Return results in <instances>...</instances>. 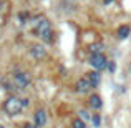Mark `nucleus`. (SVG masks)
I'll return each instance as SVG.
<instances>
[{
  "mask_svg": "<svg viewBox=\"0 0 131 128\" xmlns=\"http://www.w3.org/2000/svg\"><path fill=\"white\" fill-rule=\"evenodd\" d=\"M35 33L43 40V42L50 43L53 42V30H51V23L47 17H38L35 18Z\"/></svg>",
  "mask_w": 131,
  "mask_h": 128,
  "instance_id": "nucleus-1",
  "label": "nucleus"
},
{
  "mask_svg": "<svg viewBox=\"0 0 131 128\" xmlns=\"http://www.w3.org/2000/svg\"><path fill=\"white\" fill-rule=\"evenodd\" d=\"M23 108H25V106H23V98H18V96H15V95L8 96V98L3 102V110H5V113L10 115V116L18 115Z\"/></svg>",
  "mask_w": 131,
  "mask_h": 128,
  "instance_id": "nucleus-2",
  "label": "nucleus"
},
{
  "mask_svg": "<svg viewBox=\"0 0 131 128\" xmlns=\"http://www.w3.org/2000/svg\"><path fill=\"white\" fill-rule=\"evenodd\" d=\"M12 80H13V83L18 86L20 90H25L27 86L32 83V78H30V75L27 73V72H22V70L15 72V73L12 75Z\"/></svg>",
  "mask_w": 131,
  "mask_h": 128,
  "instance_id": "nucleus-3",
  "label": "nucleus"
},
{
  "mask_svg": "<svg viewBox=\"0 0 131 128\" xmlns=\"http://www.w3.org/2000/svg\"><path fill=\"white\" fill-rule=\"evenodd\" d=\"M108 58L105 57L103 53H91V57H90V65H91L95 70H105L106 67H108Z\"/></svg>",
  "mask_w": 131,
  "mask_h": 128,
  "instance_id": "nucleus-4",
  "label": "nucleus"
},
{
  "mask_svg": "<svg viewBox=\"0 0 131 128\" xmlns=\"http://www.w3.org/2000/svg\"><path fill=\"white\" fill-rule=\"evenodd\" d=\"M30 55H32L35 60L42 62V60L47 58V48H45L43 45H40V43H35V45H32V48H30Z\"/></svg>",
  "mask_w": 131,
  "mask_h": 128,
  "instance_id": "nucleus-5",
  "label": "nucleus"
},
{
  "mask_svg": "<svg viewBox=\"0 0 131 128\" xmlns=\"http://www.w3.org/2000/svg\"><path fill=\"white\" fill-rule=\"evenodd\" d=\"M75 88H77V92H78V93H81V95H83V93H88L90 90L93 88V85H91V82L88 80V77H81L80 80L77 82Z\"/></svg>",
  "mask_w": 131,
  "mask_h": 128,
  "instance_id": "nucleus-6",
  "label": "nucleus"
},
{
  "mask_svg": "<svg viewBox=\"0 0 131 128\" xmlns=\"http://www.w3.org/2000/svg\"><path fill=\"white\" fill-rule=\"evenodd\" d=\"M35 125H37V128H42L47 125V112L43 108H38L35 112Z\"/></svg>",
  "mask_w": 131,
  "mask_h": 128,
  "instance_id": "nucleus-7",
  "label": "nucleus"
},
{
  "mask_svg": "<svg viewBox=\"0 0 131 128\" xmlns=\"http://www.w3.org/2000/svg\"><path fill=\"white\" fill-rule=\"evenodd\" d=\"M86 77H88V80L91 82L93 88H95V86H98V85H100V82H101V75H100V72H98V70H95V72H88Z\"/></svg>",
  "mask_w": 131,
  "mask_h": 128,
  "instance_id": "nucleus-8",
  "label": "nucleus"
},
{
  "mask_svg": "<svg viewBox=\"0 0 131 128\" xmlns=\"http://www.w3.org/2000/svg\"><path fill=\"white\" fill-rule=\"evenodd\" d=\"M90 106H91L93 110H100L103 106V102H101V96L96 95V93H93L91 96H90Z\"/></svg>",
  "mask_w": 131,
  "mask_h": 128,
  "instance_id": "nucleus-9",
  "label": "nucleus"
},
{
  "mask_svg": "<svg viewBox=\"0 0 131 128\" xmlns=\"http://www.w3.org/2000/svg\"><path fill=\"white\" fill-rule=\"evenodd\" d=\"M129 32H131V28H129L128 25H121V27H119V28H118V38L125 40L126 37L129 35Z\"/></svg>",
  "mask_w": 131,
  "mask_h": 128,
  "instance_id": "nucleus-10",
  "label": "nucleus"
},
{
  "mask_svg": "<svg viewBox=\"0 0 131 128\" xmlns=\"http://www.w3.org/2000/svg\"><path fill=\"white\" fill-rule=\"evenodd\" d=\"M71 128H86V123H85V120H81L78 116V118H75L71 122Z\"/></svg>",
  "mask_w": 131,
  "mask_h": 128,
  "instance_id": "nucleus-11",
  "label": "nucleus"
},
{
  "mask_svg": "<svg viewBox=\"0 0 131 128\" xmlns=\"http://www.w3.org/2000/svg\"><path fill=\"white\" fill-rule=\"evenodd\" d=\"M101 50H103V43H91L90 45V52L91 53H101Z\"/></svg>",
  "mask_w": 131,
  "mask_h": 128,
  "instance_id": "nucleus-12",
  "label": "nucleus"
},
{
  "mask_svg": "<svg viewBox=\"0 0 131 128\" xmlns=\"http://www.w3.org/2000/svg\"><path fill=\"white\" fill-rule=\"evenodd\" d=\"M78 115H80V118L85 120V122H86V120H91V115H90L86 110H80V113H78Z\"/></svg>",
  "mask_w": 131,
  "mask_h": 128,
  "instance_id": "nucleus-13",
  "label": "nucleus"
},
{
  "mask_svg": "<svg viewBox=\"0 0 131 128\" xmlns=\"http://www.w3.org/2000/svg\"><path fill=\"white\" fill-rule=\"evenodd\" d=\"M91 123H93L95 126H100V116H98V115H93V116H91Z\"/></svg>",
  "mask_w": 131,
  "mask_h": 128,
  "instance_id": "nucleus-14",
  "label": "nucleus"
},
{
  "mask_svg": "<svg viewBox=\"0 0 131 128\" xmlns=\"http://www.w3.org/2000/svg\"><path fill=\"white\" fill-rule=\"evenodd\" d=\"M22 128H37V125H32V123H23Z\"/></svg>",
  "mask_w": 131,
  "mask_h": 128,
  "instance_id": "nucleus-15",
  "label": "nucleus"
},
{
  "mask_svg": "<svg viewBox=\"0 0 131 128\" xmlns=\"http://www.w3.org/2000/svg\"><path fill=\"white\" fill-rule=\"evenodd\" d=\"M115 2V0H103V3H105V5H110V3H113Z\"/></svg>",
  "mask_w": 131,
  "mask_h": 128,
  "instance_id": "nucleus-16",
  "label": "nucleus"
},
{
  "mask_svg": "<svg viewBox=\"0 0 131 128\" xmlns=\"http://www.w3.org/2000/svg\"><path fill=\"white\" fill-rule=\"evenodd\" d=\"M108 65H110V70H111V72H113V70H115V63H113V62H110V63H108Z\"/></svg>",
  "mask_w": 131,
  "mask_h": 128,
  "instance_id": "nucleus-17",
  "label": "nucleus"
},
{
  "mask_svg": "<svg viewBox=\"0 0 131 128\" xmlns=\"http://www.w3.org/2000/svg\"><path fill=\"white\" fill-rule=\"evenodd\" d=\"M0 128H5V126H3V125H0Z\"/></svg>",
  "mask_w": 131,
  "mask_h": 128,
  "instance_id": "nucleus-18",
  "label": "nucleus"
}]
</instances>
